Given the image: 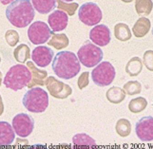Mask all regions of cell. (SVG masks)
<instances>
[{"instance_id": "d6986e66", "label": "cell", "mask_w": 153, "mask_h": 149, "mask_svg": "<svg viewBox=\"0 0 153 149\" xmlns=\"http://www.w3.org/2000/svg\"><path fill=\"white\" fill-rule=\"evenodd\" d=\"M126 95V94L124 88H121L119 87H112L107 91L105 96H107L108 102L112 104H120L125 100Z\"/></svg>"}, {"instance_id": "836d02e7", "label": "cell", "mask_w": 153, "mask_h": 149, "mask_svg": "<svg viewBox=\"0 0 153 149\" xmlns=\"http://www.w3.org/2000/svg\"><path fill=\"white\" fill-rule=\"evenodd\" d=\"M13 1H14V0H0V2H1L3 5H8V4H10Z\"/></svg>"}, {"instance_id": "44dd1931", "label": "cell", "mask_w": 153, "mask_h": 149, "mask_svg": "<svg viewBox=\"0 0 153 149\" xmlns=\"http://www.w3.org/2000/svg\"><path fill=\"white\" fill-rule=\"evenodd\" d=\"M114 35L116 39L120 41H128L131 38V31L129 27L124 24L119 23L114 27Z\"/></svg>"}, {"instance_id": "4316f807", "label": "cell", "mask_w": 153, "mask_h": 149, "mask_svg": "<svg viewBox=\"0 0 153 149\" xmlns=\"http://www.w3.org/2000/svg\"><path fill=\"white\" fill-rule=\"evenodd\" d=\"M147 105V101L144 97L132 99L128 104V109L132 113H140L144 111Z\"/></svg>"}, {"instance_id": "4dcf8cb0", "label": "cell", "mask_w": 153, "mask_h": 149, "mask_svg": "<svg viewBox=\"0 0 153 149\" xmlns=\"http://www.w3.org/2000/svg\"><path fill=\"white\" fill-rule=\"evenodd\" d=\"M144 64L147 70L153 71V50H146L145 52Z\"/></svg>"}, {"instance_id": "cb8c5ba5", "label": "cell", "mask_w": 153, "mask_h": 149, "mask_svg": "<svg viewBox=\"0 0 153 149\" xmlns=\"http://www.w3.org/2000/svg\"><path fill=\"white\" fill-rule=\"evenodd\" d=\"M13 56L15 60L19 63L24 64L30 57V47L26 44H21L13 51Z\"/></svg>"}, {"instance_id": "7a4b0ae2", "label": "cell", "mask_w": 153, "mask_h": 149, "mask_svg": "<svg viewBox=\"0 0 153 149\" xmlns=\"http://www.w3.org/2000/svg\"><path fill=\"white\" fill-rule=\"evenodd\" d=\"M81 65L75 53L63 50L55 54L52 60V70L57 77L70 80L80 72Z\"/></svg>"}, {"instance_id": "8d00e7d4", "label": "cell", "mask_w": 153, "mask_h": 149, "mask_svg": "<svg viewBox=\"0 0 153 149\" xmlns=\"http://www.w3.org/2000/svg\"><path fill=\"white\" fill-rule=\"evenodd\" d=\"M1 82H2V73L0 71V86H1Z\"/></svg>"}, {"instance_id": "ba28073f", "label": "cell", "mask_w": 153, "mask_h": 149, "mask_svg": "<svg viewBox=\"0 0 153 149\" xmlns=\"http://www.w3.org/2000/svg\"><path fill=\"white\" fill-rule=\"evenodd\" d=\"M54 33L51 28L43 21H35L31 23L28 30L29 40L34 45H42L49 41L51 36Z\"/></svg>"}, {"instance_id": "4fadbf2b", "label": "cell", "mask_w": 153, "mask_h": 149, "mask_svg": "<svg viewBox=\"0 0 153 149\" xmlns=\"http://www.w3.org/2000/svg\"><path fill=\"white\" fill-rule=\"evenodd\" d=\"M89 39L93 44L104 47L110 42V30L105 25H96L89 31Z\"/></svg>"}, {"instance_id": "9a60e30c", "label": "cell", "mask_w": 153, "mask_h": 149, "mask_svg": "<svg viewBox=\"0 0 153 149\" xmlns=\"http://www.w3.org/2000/svg\"><path fill=\"white\" fill-rule=\"evenodd\" d=\"M15 132L13 125L7 122H0V146H9L14 141Z\"/></svg>"}, {"instance_id": "ac0fdd59", "label": "cell", "mask_w": 153, "mask_h": 149, "mask_svg": "<svg viewBox=\"0 0 153 149\" xmlns=\"http://www.w3.org/2000/svg\"><path fill=\"white\" fill-rule=\"evenodd\" d=\"M150 30V21L149 18L146 17H141L136 21V23L134 24L132 31L136 37L141 38L144 37Z\"/></svg>"}, {"instance_id": "f1b7e54d", "label": "cell", "mask_w": 153, "mask_h": 149, "mask_svg": "<svg viewBox=\"0 0 153 149\" xmlns=\"http://www.w3.org/2000/svg\"><path fill=\"white\" fill-rule=\"evenodd\" d=\"M58 4V9H61L62 10H65L70 15H73L75 13V10L78 8L77 3H70L68 4L67 2L62 1V0H56Z\"/></svg>"}, {"instance_id": "3957f363", "label": "cell", "mask_w": 153, "mask_h": 149, "mask_svg": "<svg viewBox=\"0 0 153 149\" xmlns=\"http://www.w3.org/2000/svg\"><path fill=\"white\" fill-rule=\"evenodd\" d=\"M31 78L33 76L30 68L22 64H18L13 66L9 70L4 78V85L7 88L17 91L25 87H28Z\"/></svg>"}, {"instance_id": "30bf717a", "label": "cell", "mask_w": 153, "mask_h": 149, "mask_svg": "<svg viewBox=\"0 0 153 149\" xmlns=\"http://www.w3.org/2000/svg\"><path fill=\"white\" fill-rule=\"evenodd\" d=\"M45 86H47L51 96L56 99H66L72 93V89L68 85L62 83L53 76H50L46 80Z\"/></svg>"}, {"instance_id": "ffe728a7", "label": "cell", "mask_w": 153, "mask_h": 149, "mask_svg": "<svg viewBox=\"0 0 153 149\" xmlns=\"http://www.w3.org/2000/svg\"><path fill=\"white\" fill-rule=\"evenodd\" d=\"M142 68H143V63L139 57H133L128 62L126 66V72L129 76H137L141 73Z\"/></svg>"}, {"instance_id": "6da1fadb", "label": "cell", "mask_w": 153, "mask_h": 149, "mask_svg": "<svg viewBox=\"0 0 153 149\" xmlns=\"http://www.w3.org/2000/svg\"><path fill=\"white\" fill-rule=\"evenodd\" d=\"M34 16V8L30 0H14L6 9L7 19L16 28L30 26Z\"/></svg>"}, {"instance_id": "d6a6232c", "label": "cell", "mask_w": 153, "mask_h": 149, "mask_svg": "<svg viewBox=\"0 0 153 149\" xmlns=\"http://www.w3.org/2000/svg\"><path fill=\"white\" fill-rule=\"evenodd\" d=\"M4 112V105L2 102V98H1V95H0V116H1Z\"/></svg>"}, {"instance_id": "7c38bea8", "label": "cell", "mask_w": 153, "mask_h": 149, "mask_svg": "<svg viewBox=\"0 0 153 149\" xmlns=\"http://www.w3.org/2000/svg\"><path fill=\"white\" fill-rule=\"evenodd\" d=\"M54 53L49 47L39 46L36 47L31 52V59L36 66L39 67H46L52 62Z\"/></svg>"}, {"instance_id": "7402d4cb", "label": "cell", "mask_w": 153, "mask_h": 149, "mask_svg": "<svg viewBox=\"0 0 153 149\" xmlns=\"http://www.w3.org/2000/svg\"><path fill=\"white\" fill-rule=\"evenodd\" d=\"M153 9V2L151 0H135L136 13L141 16L149 15Z\"/></svg>"}, {"instance_id": "5bb4252c", "label": "cell", "mask_w": 153, "mask_h": 149, "mask_svg": "<svg viewBox=\"0 0 153 149\" xmlns=\"http://www.w3.org/2000/svg\"><path fill=\"white\" fill-rule=\"evenodd\" d=\"M68 22V14L62 10H56L51 13L48 17V23L52 31H62L64 30Z\"/></svg>"}, {"instance_id": "74e56055", "label": "cell", "mask_w": 153, "mask_h": 149, "mask_svg": "<svg viewBox=\"0 0 153 149\" xmlns=\"http://www.w3.org/2000/svg\"><path fill=\"white\" fill-rule=\"evenodd\" d=\"M0 62H1V57H0Z\"/></svg>"}, {"instance_id": "277c9868", "label": "cell", "mask_w": 153, "mask_h": 149, "mask_svg": "<svg viewBox=\"0 0 153 149\" xmlns=\"http://www.w3.org/2000/svg\"><path fill=\"white\" fill-rule=\"evenodd\" d=\"M24 107L33 113H42L49 106L48 92L41 87H31L24 95Z\"/></svg>"}, {"instance_id": "484cf974", "label": "cell", "mask_w": 153, "mask_h": 149, "mask_svg": "<svg viewBox=\"0 0 153 149\" xmlns=\"http://www.w3.org/2000/svg\"><path fill=\"white\" fill-rule=\"evenodd\" d=\"M115 130L120 137H123V138L128 137L131 132L130 122L126 119L118 120V122L116 123V125H115Z\"/></svg>"}, {"instance_id": "8992f818", "label": "cell", "mask_w": 153, "mask_h": 149, "mask_svg": "<svg viewBox=\"0 0 153 149\" xmlns=\"http://www.w3.org/2000/svg\"><path fill=\"white\" fill-rule=\"evenodd\" d=\"M116 71L109 62H101L91 71V78L98 87H105L110 85L115 78Z\"/></svg>"}, {"instance_id": "e0dca14e", "label": "cell", "mask_w": 153, "mask_h": 149, "mask_svg": "<svg viewBox=\"0 0 153 149\" xmlns=\"http://www.w3.org/2000/svg\"><path fill=\"white\" fill-rule=\"evenodd\" d=\"M56 0H31V4L39 13L47 14L56 7Z\"/></svg>"}, {"instance_id": "d4e9b609", "label": "cell", "mask_w": 153, "mask_h": 149, "mask_svg": "<svg viewBox=\"0 0 153 149\" xmlns=\"http://www.w3.org/2000/svg\"><path fill=\"white\" fill-rule=\"evenodd\" d=\"M50 46H53L55 49L61 50L68 46V39L64 33H53L52 38L48 42Z\"/></svg>"}, {"instance_id": "2e32d148", "label": "cell", "mask_w": 153, "mask_h": 149, "mask_svg": "<svg viewBox=\"0 0 153 149\" xmlns=\"http://www.w3.org/2000/svg\"><path fill=\"white\" fill-rule=\"evenodd\" d=\"M27 67L30 68L31 72V81L28 85V87L31 88L34 86H45L46 80H47V75L48 73L45 70H40L37 67L34 66V63L33 62H27Z\"/></svg>"}, {"instance_id": "83f0119b", "label": "cell", "mask_w": 153, "mask_h": 149, "mask_svg": "<svg viewBox=\"0 0 153 149\" xmlns=\"http://www.w3.org/2000/svg\"><path fill=\"white\" fill-rule=\"evenodd\" d=\"M124 90L128 95L139 94L142 91V85L138 81H129L124 86Z\"/></svg>"}, {"instance_id": "1f68e13d", "label": "cell", "mask_w": 153, "mask_h": 149, "mask_svg": "<svg viewBox=\"0 0 153 149\" xmlns=\"http://www.w3.org/2000/svg\"><path fill=\"white\" fill-rule=\"evenodd\" d=\"M88 75H89V73L86 71L82 73L81 76L78 78L77 85H78V87L80 89H84L88 85Z\"/></svg>"}, {"instance_id": "9c48e42d", "label": "cell", "mask_w": 153, "mask_h": 149, "mask_svg": "<svg viewBox=\"0 0 153 149\" xmlns=\"http://www.w3.org/2000/svg\"><path fill=\"white\" fill-rule=\"evenodd\" d=\"M12 125L16 135L21 138H27L34 128V120L28 114L19 113L13 117Z\"/></svg>"}, {"instance_id": "d590c367", "label": "cell", "mask_w": 153, "mask_h": 149, "mask_svg": "<svg viewBox=\"0 0 153 149\" xmlns=\"http://www.w3.org/2000/svg\"><path fill=\"white\" fill-rule=\"evenodd\" d=\"M123 2H125V3H129V2H131V1H133V0H122Z\"/></svg>"}, {"instance_id": "603a6c76", "label": "cell", "mask_w": 153, "mask_h": 149, "mask_svg": "<svg viewBox=\"0 0 153 149\" xmlns=\"http://www.w3.org/2000/svg\"><path fill=\"white\" fill-rule=\"evenodd\" d=\"M73 145L77 146H96V142L94 141L91 136L85 133H80V134H76L72 138Z\"/></svg>"}, {"instance_id": "52a82bcc", "label": "cell", "mask_w": 153, "mask_h": 149, "mask_svg": "<svg viewBox=\"0 0 153 149\" xmlns=\"http://www.w3.org/2000/svg\"><path fill=\"white\" fill-rule=\"evenodd\" d=\"M78 17L85 25L94 26L100 23V21L103 18V13L96 3L87 2L79 8Z\"/></svg>"}, {"instance_id": "e575fe53", "label": "cell", "mask_w": 153, "mask_h": 149, "mask_svg": "<svg viewBox=\"0 0 153 149\" xmlns=\"http://www.w3.org/2000/svg\"><path fill=\"white\" fill-rule=\"evenodd\" d=\"M62 1L67 2V3H71V2H72V1H74V0H62Z\"/></svg>"}, {"instance_id": "8fae6325", "label": "cell", "mask_w": 153, "mask_h": 149, "mask_svg": "<svg viewBox=\"0 0 153 149\" xmlns=\"http://www.w3.org/2000/svg\"><path fill=\"white\" fill-rule=\"evenodd\" d=\"M136 135L141 141L151 142L153 141V117L146 116L136 123L135 125Z\"/></svg>"}, {"instance_id": "5b68a950", "label": "cell", "mask_w": 153, "mask_h": 149, "mask_svg": "<svg viewBox=\"0 0 153 149\" xmlns=\"http://www.w3.org/2000/svg\"><path fill=\"white\" fill-rule=\"evenodd\" d=\"M77 57L80 63L86 67H93L102 62L104 53L103 50L91 41H87L77 52Z\"/></svg>"}, {"instance_id": "f546056e", "label": "cell", "mask_w": 153, "mask_h": 149, "mask_svg": "<svg viewBox=\"0 0 153 149\" xmlns=\"http://www.w3.org/2000/svg\"><path fill=\"white\" fill-rule=\"evenodd\" d=\"M5 38H6L7 43L10 47H15L19 41V34L17 31L10 30H8L6 34H5Z\"/></svg>"}]
</instances>
